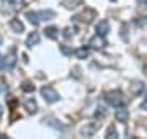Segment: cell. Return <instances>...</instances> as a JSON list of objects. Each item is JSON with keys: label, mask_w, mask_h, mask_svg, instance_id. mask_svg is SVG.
<instances>
[{"label": "cell", "mask_w": 147, "mask_h": 139, "mask_svg": "<svg viewBox=\"0 0 147 139\" xmlns=\"http://www.w3.org/2000/svg\"><path fill=\"white\" fill-rule=\"evenodd\" d=\"M105 98H106V102L110 103L111 107H115V108L123 107V105H124V96H123V92H121V90H111V92H108V93L105 95Z\"/></svg>", "instance_id": "1"}, {"label": "cell", "mask_w": 147, "mask_h": 139, "mask_svg": "<svg viewBox=\"0 0 147 139\" xmlns=\"http://www.w3.org/2000/svg\"><path fill=\"white\" fill-rule=\"evenodd\" d=\"M2 5L5 7L3 10L15 13V11H20L21 8L25 7V0H3V2H2Z\"/></svg>", "instance_id": "2"}, {"label": "cell", "mask_w": 147, "mask_h": 139, "mask_svg": "<svg viewBox=\"0 0 147 139\" xmlns=\"http://www.w3.org/2000/svg\"><path fill=\"white\" fill-rule=\"evenodd\" d=\"M41 95L47 103H56L59 100V93L54 90L53 87H42L41 88Z\"/></svg>", "instance_id": "3"}, {"label": "cell", "mask_w": 147, "mask_h": 139, "mask_svg": "<svg viewBox=\"0 0 147 139\" xmlns=\"http://www.w3.org/2000/svg\"><path fill=\"white\" fill-rule=\"evenodd\" d=\"M15 65H16V51L11 49L10 53L3 57V67H5L7 70H13Z\"/></svg>", "instance_id": "4"}, {"label": "cell", "mask_w": 147, "mask_h": 139, "mask_svg": "<svg viewBox=\"0 0 147 139\" xmlns=\"http://www.w3.org/2000/svg\"><path fill=\"white\" fill-rule=\"evenodd\" d=\"M88 44H90L93 49H103V48L106 46L105 36H101V34H98V33H96L95 36L90 38V43H88Z\"/></svg>", "instance_id": "5"}, {"label": "cell", "mask_w": 147, "mask_h": 139, "mask_svg": "<svg viewBox=\"0 0 147 139\" xmlns=\"http://www.w3.org/2000/svg\"><path fill=\"white\" fill-rule=\"evenodd\" d=\"M95 10H92V8H87L85 7V10L82 11V13H79V15H75V20H79V22H87V23H90L92 20L95 18Z\"/></svg>", "instance_id": "6"}, {"label": "cell", "mask_w": 147, "mask_h": 139, "mask_svg": "<svg viewBox=\"0 0 147 139\" xmlns=\"http://www.w3.org/2000/svg\"><path fill=\"white\" fill-rule=\"evenodd\" d=\"M110 22L108 20H100V22L95 25V31L98 33V34H101V36H106L108 33H110Z\"/></svg>", "instance_id": "7"}, {"label": "cell", "mask_w": 147, "mask_h": 139, "mask_svg": "<svg viewBox=\"0 0 147 139\" xmlns=\"http://www.w3.org/2000/svg\"><path fill=\"white\" fill-rule=\"evenodd\" d=\"M115 116H116V119H118L119 123H126L127 119H129V111H127L126 108L118 107L116 111H115Z\"/></svg>", "instance_id": "8"}, {"label": "cell", "mask_w": 147, "mask_h": 139, "mask_svg": "<svg viewBox=\"0 0 147 139\" xmlns=\"http://www.w3.org/2000/svg\"><path fill=\"white\" fill-rule=\"evenodd\" d=\"M98 128H100V124L88 123V124H85L84 128H82V131H80V133L84 134V136H93V134L98 131Z\"/></svg>", "instance_id": "9"}, {"label": "cell", "mask_w": 147, "mask_h": 139, "mask_svg": "<svg viewBox=\"0 0 147 139\" xmlns=\"http://www.w3.org/2000/svg\"><path fill=\"white\" fill-rule=\"evenodd\" d=\"M10 28L15 33H23L25 31V25H23V22H21L20 18H11L10 20Z\"/></svg>", "instance_id": "10"}, {"label": "cell", "mask_w": 147, "mask_h": 139, "mask_svg": "<svg viewBox=\"0 0 147 139\" xmlns=\"http://www.w3.org/2000/svg\"><path fill=\"white\" fill-rule=\"evenodd\" d=\"M39 41H41V36H39V33H31V34L26 38V46H28V48H33V46L39 44Z\"/></svg>", "instance_id": "11"}, {"label": "cell", "mask_w": 147, "mask_h": 139, "mask_svg": "<svg viewBox=\"0 0 147 139\" xmlns=\"http://www.w3.org/2000/svg\"><path fill=\"white\" fill-rule=\"evenodd\" d=\"M25 110H26L28 113H36V110H38V103H36V100L34 98H28V100H25Z\"/></svg>", "instance_id": "12"}, {"label": "cell", "mask_w": 147, "mask_h": 139, "mask_svg": "<svg viewBox=\"0 0 147 139\" xmlns=\"http://www.w3.org/2000/svg\"><path fill=\"white\" fill-rule=\"evenodd\" d=\"M44 33H46V36L49 39H57L59 38V28L57 26H46Z\"/></svg>", "instance_id": "13"}, {"label": "cell", "mask_w": 147, "mask_h": 139, "mask_svg": "<svg viewBox=\"0 0 147 139\" xmlns=\"http://www.w3.org/2000/svg\"><path fill=\"white\" fill-rule=\"evenodd\" d=\"M74 54H75V57H77V59H87L90 56V49L85 48V46H82V48L75 49V51H74Z\"/></svg>", "instance_id": "14"}, {"label": "cell", "mask_w": 147, "mask_h": 139, "mask_svg": "<svg viewBox=\"0 0 147 139\" xmlns=\"http://www.w3.org/2000/svg\"><path fill=\"white\" fill-rule=\"evenodd\" d=\"M38 16H39L41 22H44V20H53L54 16H56V11H53V10H41V11H38Z\"/></svg>", "instance_id": "15"}, {"label": "cell", "mask_w": 147, "mask_h": 139, "mask_svg": "<svg viewBox=\"0 0 147 139\" xmlns=\"http://www.w3.org/2000/svg\"><path fill=\"white\" fill-rule=\"evenodd\" d=\"M131 90H132L134 95H142V93L146 92V85H144L142 82H134L131 85Z\"/></svg>", "instance_id": "16"}, {"label": "cell", "mask_w": 147, "mask_h": 139, "mask_svg": "<svg viewBox=\"0 0 147 139\" xmlns=\"http://www.w3.org/2000/svg\"><path fill=\"white\" fill-rule=\"evenodd\" d=\"M26 18H28V22L31 23V25H34V26H38L41 23L39 16H38V11H26Z\"/></svg>", "instance_id": "17"}, {"label": "cell", "mask_w": 147, "mask_h": 139, "mask_svg": "<svg viewBox=\"0 0 147 139\" xmlns=\"http://www.w3.org/2000/svg\"><path fill=\"white\" fill-rule=\"evenodd\" d=\"M21 90L26 92V93H31V92H34V85H33V82L25 80L23 84H21Z\"/></svg>", "instance_id": "18"}, {"label": "cell", "mask_w": 147, "mask_h": 139, "mask_svg": "<svg viewBox=\"0 0 147 139\" xmlns=\"http://www.w3.org/2000/svg\"><path fill=\"white\" fill-rule=\"evenodd\" d=\"M75 31H77V28H74V26H67V28H64V31H62V34H64V38L65 39H70V38L75 34Z\"/></svg>", "instance_id": "19"}, {"label": "cell", "mask_w": 147, "mask_h": 139, "mask_svg": "<svg viewBox=\"0 0 147 139\" xmlns=\"http://www.w3.org/2000/svg\"><path fill=\"white\" fill-rule=\"evenodd\" d=\"M106 138L108 139H116L118 138V131H116V128L115 126H110V128H108V131H106Z\"/></svg>", "instance_id": "20"}, {"label": "cell", "mask_w": 147, "mask_h": 139, "mask_svg": "<svg viewBox=\"0 0 147 139\" xmlns=\"http://www.w3.org/2000/svg\"><path fill=\"white\" fill-rule=\"evenodd\" d=\"M105 116H106V110L103 107H98L96 111H95V118L96 119H101V118H105Z\"/></svg>", "instance_id": "21"}, {"label": "cell", "mask_w": 147, "mask_h": 139, "mask_svg": "<svg viewBox=\"0 0 147 139\" xmlns=\"http://www.w3.org/2000/svg\"><path fill=\"white\" fill-rule=\"evenodd\" d=\"M80 2H82V0H64V5L67 7V8H75Z\"/></svg>", "instance_id": "22"}, {"label": "cell", "mask_w": 147, "mask_h": 139, "mask_svg": "<svg viewBox=\"0 0 147 139\" xmlns=\"http://www.w3.org/2000/svg\"><path fill=\"white\" fill-rule=\"evenodd\" d=\"M134 23H136V26H146L147 25V18L146 16H141V18H136V20H134Z\"/></svg>", "instance_id": "23"}, {"label": "cell", "mask_w": 147, "mask_h": 139, "mask_svg": "<svg viewBox=\"0 0 147 139\" xmlns=\"http://www.w3.org/2000/svg\"><path fill=\"white\" fill-rule=\"evenodd\" d=\"M59 49H61V53L64 54V56H72V49H69L65 44H62V46H59Z\"/></svg>", "instance_id": "24"}, {"label": "cell", "mask_w": 147, "mask_h": 139, "mask_svg": "<svg viewBox=\"0 0 147 139\" xmlns=\"http://www.w3.org/2000/svg\"><path fill=\"white\" fill-rule=\"evenodd\" d=\"M8 90V87H7V82L3 77H0V93H5V92Z\"/></svg>", "instance_id": "25"}, {"label": "cell", "mask_w": 147, "mask_h": 139, "mask_svg": "<svg viewBox=\"0 0 147 139\" xmlns=\"http://www.w3.org/2000/svg\"><path fill=\"white\" fill-rule=\"evenodd\" d=\"M141 108H142V110H146V111H147V98H146V100H144V102H142Z\"/></svg>", "instance_id": "26"}, {"label": "cell", "mask_w": 147, "mask_h": 139, "mask_svg": "<svg viewBox=\"0 0 147 139\" xmlns=\"http://www.w3.org/2000/svg\"><path fill=\"white\" fill-rule=\"evenodd\" d=\"M2 67H3V57L0 56V69H2Z\"/></svg>", "instance_id": "27"}, {"label": "cell", "mask_w": 147, "mask_h": 139, "mask_svg": "<svg viewBox=\"0 0 147 139\" xmlns=\"http://www.w3.org/2000/svg\"><path fill=\"white\" fill-rule=\"evenodd\" d=\"M2 113H3V110H2V107H0V116H2Z\"/></svg>", "instance_id": "28"}]
</instances>
